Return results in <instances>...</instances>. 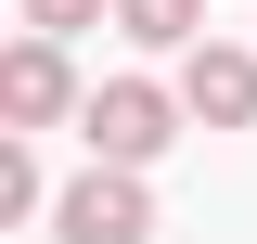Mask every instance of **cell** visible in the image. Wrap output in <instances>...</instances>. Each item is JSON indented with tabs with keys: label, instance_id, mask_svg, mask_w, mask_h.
<instances>
[{
	"label": "cell",
	"instance_id": "obj_1",
	"mask_svg": "<svg viewBox=\"0 0 257 244\" xmlns=\"http://www.w3.org/2000/svg\"><path fill=\"white\" fill-rule=\"evenodd\" d=\"M180 116H193V103L155 90V77H103V90L77 103V142H90L103 167H155V154L180 142Z\"/></svg>",
	"mask_w": 257,
	"mask_h": 244
},
{
	"label": "cell",
	"instance_id": "obj_2",
	"mask_svg": "<svg viewBox=\"0 0 257 244\" xmlns=\"http://www.w3.org/2000/svg\"><path fill=\"white\" fill-rule=\"evenodd\" d=\"M52 231H64V244H155L142 167H103V154H90V180H64V193H52Z\"/></svg>",
	"mask_w": 257,
	"mask_h": 244
},
{
	"label": "cell",
	"instance_id": "obj_3",
	"mask_svg": "<svg viewBox=\"0 0 257 244\" xmlns=\"http://www.w3.org/2000/svg\"><path fill=\"white\" fill-rule=\"evenodd\" d=\"M77 103H90V90H77V64H64V39H13V52H0V116H13V129H64V116H77Z\"/></svg>",
	"mask_w": 257,
	"mask_h": 244
},
{
	"label": "cell",
	"instance_id": "obj_4",
	"mask_svg": "<svg viewBox=\"0 0 257 244\" xmlns=\"http://www.w3.org/2000/svg\"><path fill=\"white\" fill-rule=\"evenodd\" d=\"M180 103H193V129H257V52L193 39L180 52Z\"/></svg>",
	"mask_w": 257,
	"mask_h": 244
},
{
	"label": "cell",
	"instance_id": "obj_5",
	"mask_svg": "<svg viewBox=\"0 0 257 244\" xmlns=\"http://www.w3.org/2000/svg\"><path fill=\"white\" fill-rule=\"evenodd\" d=\"M116 39H142V52H193V39H206V0H116Z\"/></svg>",
	"mask_w": 257,
	"mask_h": 244
},
{
	"label": "cell",
	"instance_id": "obj_6",
	"mask_svg": "<svg viewBox=\"0 0 257 244\" xmlns=\"http://www.w3.org/2000/svg\"><path fill=\"white\" fill-rule=\"evenodd\" d=\"M39 129H0V218H39V206H52V180H39Z\"/></svg>",
	"mask_w": 257,
	"mask_h": 244
},
{
	"label": "cell",
	"instance_id": "obj_7",
	"mask_svg": "<svg viewBox=\"0 0 257 244\" xmlns=\"http://www.w3.org/2000/svg\"><path fill=\"white\" fill-rule=\"evenodd\" d=\"M13 13H26L39 39H77V26H90V13H103V0H13Z\"/></svg>",
	"mask_w": 257,
	"mask_h": 244
}]
</instances>
